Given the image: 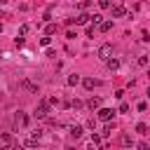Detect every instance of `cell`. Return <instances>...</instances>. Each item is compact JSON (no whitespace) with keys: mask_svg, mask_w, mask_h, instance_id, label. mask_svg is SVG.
Returning <instances> with one entry per match:
<instances>
[{"mask_svg":"<svg viewBox=\"0 0 150 150\" xmlns=\"http://www.w3.org/2000/svg\"><path fill=\"white\" fill-rule=\"evenodd\" d=\"M14 150H23V148H21V145H14Z\"/></svg>","mask_w":150,"mask_h":150,"instance_id":"27","label":"cell"},{"mask_svg":"<svg viewBox=\"0 0 150 150\" xmlns=\"http://www.w3.org/2000/svg\"><path fill=\"white\" fill-rule=\"evenodd\" d=\"M49 42H52V38H49V35H47V38H42V40H40V45H45V47H49Z\"/></svg>","mask_w":150,"mask_h":150,"instance_id":"22","label":"cell"},{"mask_svg":"<svg viewBox=\"0 0 150 150\" xmlns=\"http://www.w3.org/2000/svg\"><path fill=\"white\" fill-rule=\"evenodd\" d=\"M82 84H84V89H94V87H98L101 82H98V80H94V77H84V80H82Z\"/></svg>","mask_w":150,"mask_h":150,"instance_id":"5","label":"cell"},{"mask_svg":"<svg viewBox=\"0 0 150 150\" xmlns=\"http://www.w3.org/2000/svg\"><path fill=\"white\" fill-rule=\"evenodd\" d=\"M110 134H112V127H110V124H105V129H103V136H110Z\"/></svg>","mask_w":150,"mask_h":150,"instance_id":"23","label":"cell"},{"mask_svg":"<svg viewBox=\"0 0 150 150\" xmlns=\"http://www.w3.org/2000/svg\"><path fill=\"white\" fill-rule=\"evenodd\" d=\"M52 33H56V26H54V23H49V26H47V35H52Z\"/></svg>","mask_w":150,"mask_h":150,"instance_id":"21","label":"cell"},{"mask_svg":"<svg viewBox=\"0 0 150 150\" xmlns=\"http://www.w3.org/2000/svg\"><path fill=\"white\" fill-rule=\"evenodd\" d=\"M108 68H110V70H117V68H120V61H117V59H110V61H108Z\"/></svg>","mask_w":150,"mask_h":150,"instance_id":"15","label":"cell"},{"mask_svg":"<svg viewBox=\"0 0 150 150\" xmlns=\"http://www.w3.org/2000/svg\"><path fill=\"white\" fill-rule=\"evenodd\" d=\"M110 12H112V19H120V16H124V14H127V9H124L122 5H115Z\"/></svg>","mask_w":150,"mask_h":150,"instance_id":"4","label":"cell"},{"mask_svg":"<svg viewBox=\"0 0 150 150\" xmlns=\"http://www.w3.org/2000/svg\"><path fill=\"white\" fill-rule=\"evenodd\" d=\"M148 75H150V70H148Z\"/></svg>","mask_w":150,"mask_h":150,"instance_id":"29","label":"cell"},{"mask_svg":"<svg viewBox=\"0 0 150 150\" xmlns=\"http://www.w3.org/2000/svg\"><path fill=\"white\" fill-rule=\"evenodd\" d=\"M87 105H89L91 110H101V98H98V96H94V98H89V101H87Z\"/></svg>","mask_w":150,"mask_h":150,"instance_id":"6","label":"cell"},{"mask_svg":"<svg viewBox=\"0 0 150 150\" xmlns=\"http://www.w3.org/2000/svg\"><path fill=\"white\" fill-rule=\"evenodd\" d=\"M120 141H122V145H131V138H129L127 134H122V138H120Z\"/></svg>","mask_w":150,"mask_h":150,"instance_id":"19","label":"cell"},{"mask_svg":"<svg viewBox=\"0 0 150 150\" xmlns=\"http://www.w3.org/2000/svg\"><path fill=\"white\" fill-rule=\"evenodd\" d=\"M87 127H89V129H96V120H94V117H91V120H89V122H87Z\"/></svg>","mask_w":150,"mask_h":150,"instance_id":"26","label":"cell"},{"mask_svg":"<svg viewBox=\"0 0 150 150\" xmlns=\"http://www.w3.org/2000/svg\"><path fill=\"white\" fill-rule=\"evenodd\" d=\"M77 82H80V75H70L68 77V84H77Z\"/></svg>","mask_w":150,"mask_h":150,"instance_id":"18","label":"cell"},{"mask_svg":"<svg viewBox=\"0 0 150 150\" xmlns=\"http://www.w3.org/2000/svg\"><path fill=\"white\" fill-rule=\"evenodd\" d=\"M82 131H84V129H82L80 124H73V127H70V136H73V138H80Z\"/></svg>","mask_w":150,"mask_h":150,"instance_id":"9","label":"cell"},{"mask_svg":"<svg viewBox=\"0 0 150 150\" xmlns=\"http://www.w3.org/2000/svg\"><path fill=\"white\" fill-rule=\"evenodd\" d=\"M112 115H115V110H110V108H101L98 110V120H103V122H110Z\"/></svg>","mask_w":150,"mask_h":150,"instance_id":"3","label":"cell"},{"mask_svg":"<svg viewBox=\"0 0 150 150\" xmlns=\"http://www.w3.org/2000/svg\"><path fill=\"white\" fill-rule=\"evenodd\" d=\"M21 87H23V89H28V91H33V94H38V87H35L33 82H28V80H23V82H21Z\"/></svg>","mask_w":150,"mask_h":150,"instance_id":"11","label":"cell"},{"mask_svg":"<svg viewBox=\"0 0 150 150\" xmlns=\"http://www.w3.org/2000/svg\"><path fill=\"white\" fill-rule=\"evenodd\" d=\"M89 19H91V16H89V14H84V12H82V14H77V19H75V23H77V26H84V23H87V21H89Z\"/></svg>","mask_w":150,"mask_h":150,"instance_id":"10","label":"cell"},{"mask_svg":"<svg viewBox=\"0 0 150 150\" xmlns=\"http://www.w3.org/2000/svg\"><path fill=\"white\" fill-rule=\"evenodd\" d=\"M98 7H101V9H112L110 0H98Z\"/></svg>","mask_w":150,"mask_h":150,"instance_id":"17","label":"cell"},{"mask_svg":"<svg viewBox=\"0 0 150 150\" xmlns=\"http://www.w3.org/2000/svg\"><path fill=\"white\" fill-rule=\"evenodd\" d=\"M26 145H28V148H38V138H35V136L26 138Z\"/></svg>","mask_w":150,"mask_h":150,"instance_id":"16","label":"cell"},{"mask_svg":"<svg viewBox=\"0 0 150 150\" xmlns=\"http://www.w3.org/2000/svg\"><path fill=\"white\" fill-rule=\"evenodd\" d=\"M28 30H30V26H28V23H23V26H21V30H19V35H26Z\"/></svg>","mask_w":150,"mask_h":150,"instance_id":"20","label":"cell"},{"mask_svg":"<svg viewBox=\"0 0 150 150\" xmlns=\"http://www.w3.org/2000/svg\"><path fill=\"white\" fill-rule=\"evenodd\" d=\"M98 28H101V30H103V33H108V30H110V28H112V21H103V23H101V26H98Z\"/></svg>","mask_w":150,"mask_h":150,"instance_id":"14","label":"cell"},{"mask_svg":"<svg viewBox=\"0 0 150 150\" xmlns=\"http://www.w3.org/2000/svg\"><path fill=\"white\" fill-rule=\"evenodd\" d=\"M91 143H94V145H98V143H101V136H98V134H94V136H91Z\"/></svg>","mask_w":150,"mask_h":150,"instance_id":"24","label":"cell"},{"mask_svg":"<svg viewBox=\"0 0 150 150\" xmlns=\"http://www.w3.org/2000/svg\"><path fill=\"white\" fill-rule=\"evenodd\" d=\"M98 59L110 61V59H112V45H103V47L98 49Z\"/></svg>","mask_w":150,"mask_h":150,"instance_id":"1","label":"cell"},{"mask_svg":"<svg viewBox=\"0 0 150 150\" xmlns=\"http://www.w3.org/2000/svg\"><path fill=\"white\" fill-rule=\"evenodd\" d=\"M14 122H16V124H23V127H26V124H28V117H26V115H23V112L19 110V112L14 115Z\"/></svg>","mask_w":150,"mask_h":150,"instance_id":"8","label":"cell"},{"mask_svg":"<svg viewBox=\"0 0 150 150\" xmlns=\"http://www.w3.org/2000/svg\"><path fill=\"white\" fill-rule=\"evenodd\" d=\"M136 148H138V150H150V145H148V143H143V141H141Z\"/></svg>","mask_w":150,"mask_h":150,"instance_id":"25","label":"cell"},{"mask_svg":"<svg viewBox=\"0 0 150 150\" xmlns=\"http://www.w3.org/2000/svg\"><path fill=\"white\" fill-rule=\"evenodd\" d=\"M148 129H150V127H148L145 122H138V124H136V131H138V134H148Z\"/></svg>","mask_w":150,"mask_h":150,"instance_id":"12","label":"cell"},{"mask_svg":"<svg viewBox=\"0 0 150 150\" xmlns=\"http://www.w3.org/2000/svg\"><path fill=\"white\" fill-rule=\"evenodd\" d=\"M91 23H94V26H101V23H103V16H101V14H94V16H91Z\"/></svg>","mask_w":150,"mask_h":150,"instance_id":"13","label":"cell"},{"mask_svg":"<svg viewBox=\"0 0 150 150\" xmlns=\"http://www.w3.org/2000/svg\"><path fill=\"white\" fill-rule=\"evenodd\" d=\"M0 143H2V150H7V148H9V145H12V136H9V134H7V131H5V134H2V136H0Z\"/></svg>","mask_w":150,"mask_h":150,"instance_id":"7","label":"cell"},{"mask_svg":"<svg viewBox=\"0 0 150 150\" xmlns=\"http://www.w3.org/2000/svg\"><path fill=\"white\" fill-rule=\"evenodd\" d=\"M148 98H150V89H148Z\"/></svg>","mask_w":150,"mask_h":150,"instance_id":"28","label":"cell"},{"mask_svg":"<svg viewBox=\"0 0 150 150\" xmlns=\"http://www.w3.org/2000/svg\"><path fill=\"white\" fill-rule=\"evenodd\" d=\"M47 105H49V103H47V101H42V103L35 108V112H33V115H35V120H45V117H47Z\"/></svg>","mask_w":150,"mask_h":150,"instance_id":"2","label":"cell"}]
</instances>
